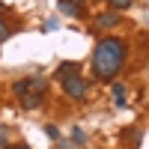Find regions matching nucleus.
Listing matches in <instances>:
<instances>
[{
  "mask_svg": "<svg viewBox=\"0 0 149 149\" xmlns=\"http://www.w3.org/2000/svg\"><path fill=\"white\" fill-rule=\"evenodd\" d=\"M63 93H66L69 98H84V95H86V78L74 74V78L63 81Z\"/></svg>",
  "mask_w": 149,
  "mask_h": 149,
  "instance_id": "nucleus-2",
  "label": "nucleus"
},
{
  "mask_svg": "<svg viewBox=\"0 0 149 149\" xmlns=\"http://www.w3.org/2000/svg\"><path fill=\"white\" fill-rule=\"evenodd\" d=\"M6 149H30V146H24V143H12V146H6Z\"/></svg>",
  "mask_w": 149,
  "mask_h": 149,
  "instance_id": "nucleus-15",
  "label": "nucleus"
},
{
  "mask_svg": "<svg viewBox=\"0 0 149 149\" xmlns=\"http://www.w3.org/2000/svg\"><path fill=\"white\" fill-rule=\"evenodd\" d=\"M0 15H3V6H0Z\"/></svg>",
  "mask_w": 149,
  "mask_h": 149,
  "instance_id": "nucleus-17",
  "label": "nucleus"
},
{
  "mask_svg": "<svg viewBox=\"0 0 149 149\" xmlns=\"http://www.w3.org/2000/svg\"><path fill=\"white\" fill-rule=\"evenodd\" d=\"M125 63V42L116 36H107L95 45L93 51V69L98 74V81H113V74Z\"/></svg>",
  "mask_w": 149,
  "mask_h": 149,
  "instance_id": "nucleus-1",
  "label": "nucleus"
},
{
  "mask_svg": "<svg viewBox=\"0 0 149 149\" xmlns=\"http://www.w3.org/2000/svg\"><path fill=\"white\" fill-rule=\"evenodd\" d=\"M78 72H81V66H78V63H63V66L57 69V81L63 84V81H69V78H74V74H78Z\"/></svg>",
  "mask_w": 149,
  "mask_h": 149,
  "instance_id": "nucleus-4",
  "label": "nucleus"
},
{
  "mask_svg": "<svg viewBox=\"0 0 149 149\" xmlns=\"http://www.w3.org/2000/svg\"><path fill=\"white\" fill-rule=\"evenodd\" d=\"M125 140H128V143H137V140H140V131H128Z\"/></svg>",
  "mask_w": 149,
  "mask_h": 149,
  "instance_id": "nucleus-13",
  "label": "nucleus"
},
{
  "mask_svg": "<svg viewBox=\"0 0 149 149\" xmlns=\"http://www.w3.org/2000/svg\"><path fill=\"white\" fill-rule=\"evenodd\" d=\"M21 104L30 107V110H36V107L42 104V95H30V93H27V95H21Z\"/></svg>",
  "mask_w": 149,
  "mask_h": 149,
  "instance_id": "nucleus-8",
  "label": "nucleus"
},
{
  "mask_svg": "<svg viewBox=\"0 0 149 149\" xmlns=\"http://www.w3.org/2000/svg\"><path fill=\"white\" fill-rule=\"evenodd\" d=\"M15 95H18V98H21V95H27V78L15 81Z\"/></svg>",
  "mask_w": 149,
  "mask_h": 149,
  "instance_id": "nucleus-9",
  "label": "nucleus"
},
{
  "mask_svg": "<svg viewBox=\"0 0 149 149\" xmlns=\"http://www.w3.org/2000/svg\"><path fill=\"white\" fill-rule=\"evenodd\" d=\"M72 143H78V146L86 143V137H84V131H81V128H74V131H72Z\"/></svg>",
  "mask_w": 149,
  "mask_h": 149,
  "instance_id": "nucleus-10",
  "label": "nucleus"
},
{
  "mask_svg": "<svg viewBox=\"0 0 149 149\" xmlns=\"http://www.w3.org/2000/svg\"><path fill=\"white\" fill-rule=\"evenodd\" d=\"M116 21H119L116 12H102V15L95 18V27H98V30H107V27H113Z\"/></svg>",
  "mask_w": 149,
  "mask_h": 149,
  "instance_id": "nucleus-6",
  "label": "nucleus"
},
{
  "mask_svg": "<svg viewBox=\"0 0 149 149\" xmlns=\"http://www.w3.org/2000/svg\"><path fill=\"white\" fill-rule=\"evenodd\" d=\"M45 134H48L51 140H60V128H57V125H45Z\"/></svg>",
  "mask_w": 149,
  "mask_h": 149,
  "instance_id": "nucleus-11",
  "label": "nucleus"
},
{
  "mask_svg": "<svg viewBox=\"0 0 149 149\" xmlns=\"http://www.w3.org/2000/svg\"><path fill=\"white\" fill-rule=\"evenodd\" d=\"M9 33H12V30L6 27V24H0V42H3V39H9Z\"/></svg>",
  "mask_w": 149,
  "mask_h": 149,
  "instance_id": "nucleus-14",
  "label": "nucleus"
},
{
  "mask_svg": "<svg viewBox=\"0 0 149 149\" xmlns=\"http://www.w3.org/2000/svg\"><path fill=\"white\" fill-rule=\"evenodd\" d=\"M57 9L63 12V15H69V18H81L84 15V0H60Z\"/></svg>",
  "mask_w": 149,
  "mask_h": 149,
  "instance_id": "nucleus-3",
  "label": "nucleus"
},
{
  "mask_svg": "<svg viewBox=\"0 0 149 149\" xmlns=\"http://www.w3.org/2000/svg\"><path fill=\"white\" fill-rule=\"evenodd\" d=\"M110 90H113V98H116V107H128V104H125V86H122V84H113V86H110Z\"/></svg>",
  "mask_w": 149,
  "mask_h": 149,
  "instance_id": "nucleus-7",
  "label": "nucleus"
},
{
  "mask_svg": "<svg viewBox=\"0 0 149 149\" xmlns=\"http://www.w3.org/2000/svg\"><path fill=\"white\" fill-rule=\"evenodd\" d=\"M0 146H6V131L0 128Z\"/></svg>",
  "mask_w": 149,
  "mask_h": 149,
  "instance_id": "nucleus-16",
  "label": "nucleus"
},
{
  "mask_svg": "<svg viewBox=\"0 0 149 149\" xmlns=\"http://www.w3.org/2000/svg\"><path fill=\"white\" fill-rule=\"evenodd\" d=\"M48 90V81L42 78V74H39V78H27V93L30 95H42Z\"/></svg>",
  "mask_w": 149,
  "mask_h": 149,
  "instance_id": "nucleus-5",
  "label": "nucleus"
},
{
  "mask_svg": "<svg viewBox=\"0 0 149 149\" xmlns=\"http://www.w3.org/2000/svg\"><path fill=\"white\" fill-rule=\"evenodd\" d=\"M134 3V0H110V6H113V9H128Z\"/></svg>",
  "mask_w": 149,
  "mask_h": 149,
  "instance_id": "nucleus-12",
  "label": "nucleus"
}]
</instances>
